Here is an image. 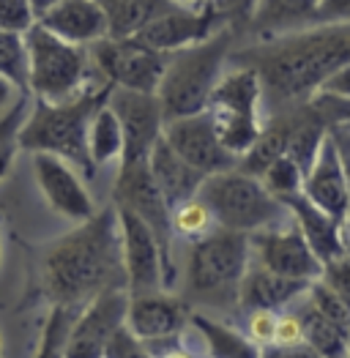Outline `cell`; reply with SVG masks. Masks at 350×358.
Masks as SVG:
<instances>
[{
  "label": "cell",
  "instance_id": "6",
  "mask_svg": "<svg viewBox=\"0 0 350 358\" xmlns=\"http://www.w3.org/2000/svg\"><path fill=\"white\" fill-rule=\"evenodd\" d=\"M205 113L214 120L222 145L241 159L255 145L265 126V93L260 74L252 66L233 63L216 83Z\"/></svg>",
  "mask_w": 350,
  "mask_h": 358
},
{
  "label": "cell",
  "instance_id": "1",
  "mask_svg": "<svg viewBox=\"0 0 350 358\" xmlns=\"http://www.w3.org/2000/svg\"><path fill=\"white\" fill-rule=\"evenodd\" d=\"M230 63L252 66L265 93V118L307 107L323 83L350 63V22L312 25L268 41H249L230 52Z\"/></svg>",
  "mask_w": 350,
  "mask_h": 358
},
{
  "label": "cell",
  "instance_id": "41",
  "mask_svg": "<svg viewBox=\"0 0 350 358\" xmlns=\"http://www.w3.org/2000/svg\"><path fill=\"white\" fill-rule=\"evenodd\" d=\"M328 129H331V137H334L337 150H340V159H342V167H345V178H348V192H350V131L342 123H334ZM345 243H348V252H350V208H348V219H345Z\"/></svg>",
  "mask_w": 350,
  "mask_h": 358
},
{
  "label": "cell",
  "instance_id": "37",
  "mask_svg": "<svg viewBox=\"0 0 350 358\" xmlns=\"http://www.w3.org/2000/svg\"><path fill=\"white\" fill-rule=\"evenodd\" d=\"M276 320H279V315L274 309H252L246 317V336L260 348L271 345L274 334H276Z\"/></svg>",
  "mask_w": 350,
  "mask_h": 358
},
{
  "label": "cell",
  "instance_id": "20",
  "mask_svg": "<svg viewBox=\"0 0 350 358\" xmlns=\"http://www.w3.org/2000/svg\"><path fill=\"white\" fill-rule=\"evenodd\" d=\"M36 22L52 30L60 38L71 44H83V47H90L93 41L110 36L107 14L99 0H58Z\"/></svg>",
  "mask_w": 350,
  "mask_h": 358
},
{
  "label": "cell",
  "instance_id": "44",
  "mask_svg": "<svg viewBox=\"0 0 350 358\" xmlns=\"http://www.w3.org/2000/svg\"><path fill=\"white\" fill-rule=\"evenodd\" d=\"M321 93L340 96V99H350V63H345L342 69H337V71L323 83Z\"/></svg>",
  "mask_w": 350,
  "mask_h": 358
},
{
  "label": "cell",
  "instance_id": "51",
  "mask_svg": "<svg viewBox=\"0 0 350 358\" xmlns=\"http://www.w3.org/2000/svg\"><path fill=\"white\" fill-rule=\"evenodd\" d=\"M348 358H350V356H348Z\"/></svg>",
  "mask_w": 350,
  "mask_h": 358
},
{
  "label": "cell",
  "instance_id": "15",
  "mask_svg": "<svg viewBox=\"0 0 350 358\" xmlns=\"http://www.w3.org/2000/svg\"><path fill=\"white\" fill-rule=\"evenodd\" d=\"M162 137L167 140V145L195 170H200L205 178L233 170L238 167V156L222 145L216 126L208 113H197V115H186V118H175L164 123Z\"/></svg>",
  "mask_w": 350,
  "mask_h": 358
},
{
  "label": "cell",
  "instance_id": "48",
  "mask_svg": "<svg viewBox=\"0 0 350 358\" xmlns=\"http://www.w3.org/2000/svg\"><path fill=\"white\" fill-rule=\"evenodd\" d=\"M178 6H186V8H205V6H211V0H173Z\"/></svg>",
  "mask_w": 350,
  "mask_h": 358
},
{
  "label": "cell",
  "instance_id": "3",
  "mask_svg": "<svg viewBox=\"0 0 350 358\" xmlns=\"http://www.w3.org/2000/svg\"><path fill=\"white\" fill-rule=\"evenodd\" d=\"M113 88V83L88 85L80 96L69 101H44L33 96V110L20 129V150L55 153L74 164L83 176L93 178L96 164L88 148V129L96 110L110 101Z\"/></svg>",
  "mask_w": 350,
  "mask_h": 358
},
{
  "label": "cell",
  "instance_id": "8",
  "mask_svg": "<svg viewBox=\"0 0 350 358\" xmlns=\"http://www.w3.org/2000/svg\"><path fill=\"white\" fill-rule=\"evenodd\" d=\"M30 66V93L44 101H69L88 88L90 52L52 30L33 22L25 30Z\"/></svg>",
  "mask_w": 350,
  "mask_h": 358
},
{
  "label": "cell",
  "instance_id": "7",
  "mask_svg": "<svg viewBox=\"0 0 350 358\" xmlns=\"http://www.w3.org/2000/svg\"><path fill=\"white\" fill-rule=\"evenodd\" d=\"M252 266L249 233L227 227L208 230L195 238L186 263V287L195 299L238 301L241 279Z\"/></svg>",
  "mask_w": 350,
  "mask_h": 358
},
{
  "label": "cell",
  "instance_id": "49",
  "mask_svg": "<svg viewBox=\"0 0 350 358\" xmlns=\"http://www.w3.org/2000/svg\"><path fill=\"white\" fill-rule=\"evenodd\" d=\"M342 126H345V129L350 131V120H342Z\"/></svg>",
  "mask_w": 350,
  "mask_h": 358
},
{
  "label": "cell",
  "instance_id": "33",
  "mask_svg": "<svg viewBox=\"0 0 350 358\" xmlns=\"http://www.w3.org/2000/svg\"><path fill=\"white\" fill-rule=\"evenodd\" d=\"M307 301H309L321 315H326L328 320H334V323L350 329V306L340 299L326 282L315 279V282L309 285V290H307Z\"/></svg>",
  "mask_w": 350,
  "mask_h": 358
},
{
  "label": "cell",
  "instance_id": "50",
  "mask_svg": "<svg viewBox=\"0 0 350 358\" xmlns=\"http://www.w3.org/2000/svg\"><path fill=\"white\" fill-rule=\"evenodd\" d=\"M0 219H3V216H0Z\"/></svg>",
  "mask_w": 350,
  "mask_h": 358
},
{
  "label": "cell",
  "instance_id": "10",
  "mask_svg": "<svg viewBox=\"0 0 350 358\" xmlns=\"http://www.w3.org/2000/svg\"><path fill=\"white\" fill-rule=\"evenodd\" d=\"M113 203L134 210L148 227L153 230V236L159 241V249H162V257H164V285L170 290L175 282L173 208H170V203L164 200L162 189L153 180L150 162L134 164V167H118V178H115V186H113Z\"/></svg>",
  "mask_w": 350,
  "mask_h": 358
},
{
  "label": "cell",
  "instance_id": "40",
  "mask_svg": "<svg viewBox=\"0 0 350 358\" xmlns=\"http://www.w3.org/2000/svg\"><path fill=\"white\" fill-rule=\"evenodd\" d=\"M304 342V323L298 312H285L276 320V334H274V345H298Z\"/></svg>",
  "mask_w": 350,
  "mask_h": 358
},
{
  "label": "cell",
  "instance_id": "35",
  "mask_svg": "<svg viewBox=\"0 0 350 358\" xmlns=\"http://www.w3.org/2000/svg\"><path fill=\"white\" fill-rule=\"evenodd\" d=\"M104 358H156V356H153V350L148 348V342H143L140 336H134V334L129 331V326H123V329H118V334L110 339Z\"/></svg>",
  "mask_w": 350,
  "mask_h": 358
},
{
  "label": "cell",
  "instance_id": "9",
  "mask_svg": "<svg viewBox=\"0 0 350 358\" xmlns=\"http://www.w3.org/2000/svg\"><path fill=\"white\" fill-rule=\"evenodd\" d=\"M88 52L102 80L113 83L115 88L156 93L167 69V55L148 47L137 36H129V38L104 36L93 41Z\"/></svg>",
  "mask_w": 350,
  "mask_h": 358
},
{
  "label": "cell",
  "instance_id": "14",
  "mask_svg": "<svg viewBox=\"0 0 350 358\" xmlns=\"http://www.w3.org/2000/svg\"><path fill=\"white\" fill-rule=\"evenodd\" d=\"M120 222V246H123V271L129 296H143L167 290L164 285V257L153 230L134 210L115 206Z\"/></svg>",
  "mask_w": 350,
  "mask_h": 358
},
{
  "label": "cell",
  "instance_id": "11",
  "mask_svg": "<svg viewBox=\"0 0 350 358\" xmlns=\"http://www.w3.org/2000/svg\"><path fill=\"white\" fill-rule=\"evenodd\" d=\"M123 129L120 167H134L150 162V150L164 131V113L156 93H140L129 88H113L110 101Z\"/></svg>",
  "mask_w": 350,
  "mask_h": 358
},
{
  "label": "cell",
  "instance_id": "38",
  "mask_svg": "<svg viewBox=\"0 0 350 358\" xmlns=\"http://www.w3.org/2000/svg\"><path fill=\"white\" fill-rule=\"evenodd\" d=\"M321 282H326L350 306V252H345L342 257H337V260L323 266Z\"/></svg>",
  "mask_w": 350,
  "mask_h": 358
},
{
  "label": "cell",
  "instance_id": "22",
  "mask_svg": "<svg viewBox=\"0 0 350 358\" xmlns=\"http://www.w3.org/2000/svg\"><path fill=\"white\" fill-rule=\"evenodd\" d=\"M312 282L307 279H290V276H282V273H274V271L262 268L252 260L249 271L244 273L241 279V290H238V306L252 312V309H285L295 303L298 299L307 296Z\"/></svg>",
  "mask_w": 350,
  "mask_h": 358
},
{
  "label": "cell",
  "instance_id": "5",
  "mask_svg": "<svg viewBox=\"0 0 350 358\" xmlns=\"http://www.w3.org/2000/svg\"><path fill=\"white\" fill-rule=\"evenodd\" d=\"M197 197L211 208L216 227H227V230L249 233V236L258 230L279 227L293 219L288 206L279 197H274L262 186L260 178L238 167L208 176Z\"/></svg>",
  "mask_w": 350,
  "mask_h": 358
},
{
  "label": "cell",
  "instance_id": "17",
  "mask_svg": "<svg viewBox=\"0 0 350 358\" xmlns=\"http://www.w3.org/2000/svg\"><path fill=\"white\" fill-rule=\"evenodd\" d=\"M225 28L219 14L214 11V6L205 8H186V6H175L173 11L156 17L150 25L137 33L140 41H146L148 47L170 55L183 47L200 44L205 38H211L214 33Z\"/></svg>",
  "mask_w": 350,
  "mask_h": 358
},
{
  "label": "cell",
  "instance_id": "32",
  "mask_svg": "<svg viewBox=\"0 0 350 358\" xmlns=\"http://www.w3.org/2000/svg\"><path fill=\"white\" fill-rule=\"evenodd\" d=\"M214 213L205 206L200 197H192L186 203H181L178 208L173 210V227L175 236H183V238H200L205 236L211 227H214Z\"/></svg>",
  "mask_w": 350,
  "mask_h": 358
},
{
  "label": "cell",
  "instance_id": "26",
  "mask_svg": "<svg viewBox=\"0 0 350 358\" xmlns=\"http://www.w3.org/2000/svg\"><path fill=\"white\" fill-rule=\"evenodd\" d=\"M189 326L203 336L205 348H208V358H260V345H255L241 331L211 320L203 312H192Z\"/></svg>",
  "mask_w": 350,
  "mask_h": 358
},
{
  "label": "cell",
  "instance_id": "25",
  "mask_svg": "<svg viewBox=\"0 0 350 358\" xmlns=\"http://www.w3.org/2000/svg\"><path fill=\"white\" fill-rule=\"evenodd\" d=\"M113 38H129L150 25L156 17L173 11L178 3L173 0H99Z\"/></svg>",
  "mask_w": 350,
  "mask_h": 358
},
{
  "label": "cell",
  "instance_id": "4",
  "mask_svg": "<svg viewBox=\"0 0 350 358\" xmlns=\"http://www.w3.org/2000/svg\"><path fill=\"white\" fill-rule=\"evenodd\" d=\"M235 41H238V33L233 28H222L200 44L183 47L167 55V69H164L162 85L156 90L162 101L164 123L197 115L208 107V99L216 83L227 71Z\"/></svg>",
  "mask_w": 350,
  "mask_h": 358
},
{
  "label": "cell",
  "instance_id": "46",
  "mask_svg": "<svg viewBox=\"0 0 350 358\" xmlns=\"http://www.w3.org/2000/svg\"><path fill=\"white\" fill-rule=\"evenodd\" d=\"M58 0H30V6H33V14H36V20L41 17V14H47L52 6H55Z\"/></svg>",
  "mask_w": 350,
  "mask_h": 358
},
{
  "label": "cell",
  "instance_id": "39",
  "mask_svg": "<svg viewBox=\"0 0 350 358\" xmlns=\"http://www.w3.org/2000/svg\"><path fill=\"white\" fill-rule=\"evenodd\" d=\"M318 113L323 115V120L328 126L334 123H342V120H350V99H340V96H328V93H318L312 101H309Z\"/></svg>",
  "mask_w": 350,
  "mask_h": 358
},
{
  "label": "cell",
  "instance_id": "21",
  "mask_svg": "<svg viewBox=\"0 0 350 358\" xmlns=\"http://www.w3.org/2000/svg\"><path fill=\"white\" fill-rule=\"evenodd\" d=\"M288 210H290L293 222L301 227L304 238L309 241L312 252L321 257V263H331L337 257H342L348 252V243H345V227L342 222H337L331 213H326L323 208H318L304 192L293 194L288 200H282Z\"/></svg>",
  "mask_w": 350,
  "mask_h": 358
},
{
  "label": "cell",
  "instance_id": "45",
  "mask_svg": "<svg viewBox=\"0 0 350 358\" xmlns=\"http://www.w3.org/2000/svg\"><path fill=\"white\" fill-rule=\"evenodd\" d=\"M20 96H22V90L17 88L8 77H3V74H0V110H8Z\"/></svg>",
  "mask_w": 350,
  "mask_h": 358
},
{
  "label": "cell",
  "instance_id": "43",
  "mask_svg": "<svg viewBox=\"0 0 350 358\" xmlns=\"http://www.w3.org/2000/svg\"><path fill=\"white\" fill-rule=\"evenodd\" d=\"M260 358H323L315 348H309L307 342L298 345H265L260 348Z\"/></svg>",
  "mask_w": 350,
  "mask_h": 358
},
{
  "label": "cell",
  "instance_id": "28",
  "mask_svg": "<svg viewBox=\"0 0 350 358\" xmlns=\"http://www.w3.org/2000/svg\"><path fill=\"white\" fill-rule=\"evenodd\" d=\"M88 148H90V159L96 167L120 159L123 153V129H120V120H118L115 110L110 104L99 107L96 115L90 120V129H88Z\"/></svg>",
  "mask_w": 350,
  "mask_h": 358
},
{
  "label": "cell",
  "instance_id": "16",
  "mask_svg": "<svg viewBox=\"0 0 350 358\" xmlns=\"http://www.w3.org/2000/svg\"><path fill=\"white\" fill-rule=\"evenodd\" d=\"M33 173H36V183L41 194L47 197L50 208L55 213L77 224L88 222L96 213L88 189L66 159H60L55 153H33Z\"/></svg>",
  "mask_w": 350,
  "mask_h": 358
},
{
  "label": "cell",
  "instance_id": "13",
  "mask_svg": "<svg viewBox=\"0 0 350 358\" xmlns=\"http://www.w3.org/2000/svg\"><path fill=\"white\" fill-rule=\"evenodd\" d=\"M249 243H252V260L262 268L307 282H315L323 276L321 257L312 252L309 241L304 238L301 227L293 219L279 227L252 233Z\"/></svg>",
  "mask_w": 350,
  "mask_h": 358
},
{
  "label": "cell",
  "instance_id": "42",
  "mask_svg": "<svg viewBox=\"0 0 350 358\" xmlns=\"http://www.w3.org/2000/svg\"><path fill=\"white\" fill-rule=\"evenodd\" d=\"M350 22V0H321L318 3V25Z\"/></svg>",
  "mask_w": 350,
  "mask_h": 358
},
{
  "label": "cell",
  "instance_id": "34",
  "mask_svg": "<svg viewBox=\"0 0 350 358\" xmlns=\"http://www.w3.org/2000/svg\"><path fill=\"white\" fill-rule=\"evenodd\" d=\"M258 3L260 0H211V6L219 14L222 25L225 28H233L238 36H244V30L249 28Z\"/></svg>",
  "mask_w": 350,
  "mask_h": 358
},
{
  "label": "cell",
  "instance_id": "19",
  "mask_svg": "<svg viewBox=\"0 0 350 358\" xmlns=\"http://www.w3.org/2000/svg\"><path fill=\"white\" fill-rule=\"evenodd\" d=\"M304 194L318 208L331 213L337 222H342V227H345V219H348V208H350V192H348V178H345V167H342V159H340V150H337V143L331 137V129H328V134L323 140L321 153H318L312 170L304 178Z\"/></svg>",
  "mask_w": 350,
  "mask_h": 358
},
{
  "label": "cell",
  "instance_id": "31",
  "mask_svg": "<svg viewBox=\"0 0 350 358\" xmlns=\"http://www.w3.org/2000/svg\"><path fill=\"white\" fill-rule=\"evenodd\" d=\"M260 180H262V186H265L274 197H279V200H288L293 194L304 192V173H301V167L293 162L288 153L279 156V159L262 173Z\"/></svg>",
  "mask_w": 350,
  "mask_h": 358
},
{
  "label": "cell",
  "instance_id": "18",
  "mask_svg": "<svg viewBox=\"0 0 350 358\" xmlns=\"http://www.w3.org/2000/svg\"><path fill=\"white\" fill-rule=\"evenodd\" d=\"M189 306L164 290L129 296L126 326L143 342H167L175 339L189 323Z\"/></svg>",
  "mask_w": 350,
  "mask_h": 358
},
{
  "label": "cell",
  "instance_id": "29",
  "mask_svg": "<svg viewBox=\"0 0 350 358\" xmlns=\"http://www.w3.org/2000/svg\"><path fill=\"white\" fill-rule=\"evenodd\" d=\"M0 74L8 77L22 93H30V66L25 33L0 28Z\"/></svg>",
  "mask_w": 350,
  "mask_h": 358
},
{
  "label": "cell",
  "instance_id": "23",
  "mask_svg": "<svg viewBox=\"0 0 350 358\" xmlns=\"http://www.w3.org/2000/svg\"><path fill=\"white\" fill-rule=\"evenodd\" d=\"M321 0H260L249 28L244 30L252 41H268L285 33L318 25Z\"/></svg>",
  "mask_w": 350,
  "mask_h": 358
},
{
  "label": "cell",
  "instance_id": "24",
  "mask_svg": "<svg viewBox=\"0 0 350 358\" xmlns=\"http://www.w3.org/2000/svg\"><path fill=\"white\" fill-rule=\"evenodd\" d=\"M150 173L156 186L162 189L164 200L170 203V208H178L181 203L197 197L205 176L200 170H195L192 164H186L178 153H175L164 137H159V143L150 150Z\"/></svg>",
  "mask_w": 350,
  "mask_h": 358
},
{
  "label": "cell",
  "instance_id": "27",
  "mask_svg": "<svg viewBox=\"0 0 350 358\" xmlns=\"http://www.w3.org/2000/svg\"><path fill=\"white\" fill-rule=\"evenodd\" d=\"M301 323H304V342L315 348L323 358H348L350 356V329L328 320L321 315L309 301L298 309Z\"/></svg>",
  "mask_w": 350,
  "mask_h": 358
},
{
  "label": "cell",
  "instance_id": "12",
  "mask_svg": "<svg viewBox=\"0 0 350 358\" xmlns=\"http://www.w3.org/2000/svg\"><path fill=\"white\" fill-rule=\"evenodd\" d=\"M126 312H129L126 287L99 293L77 312L66 336L63 358H104L110 339L118 334V329L126 326Z\"/></svg>",
  "mask_w": 350,
  "mask_h": 358
},
{
  "label": "cell",
  "instance_id": "2",
  "mask_svg": "<svg viewBox=\"0 0 350 358\" xmlns=\"http://www.w3.org/2000/svg\"><path fill=\"white\" fill-rule=\"evenodd\" d=\"M44 290L52 306L80 312L104 290L126 287L115 203L96 210L44 255Z\"/></svg>",
  "mask_w": 350,
  "mask_h": 358
},
{
  "label": "cell",
  "instance_id": "36",
  "mask_svg": "<svg viewBox=\"0 0 350 358\" xmlns=\"http://www.w3.org/2000/svg\"><path fill=\"white\" fill-rule=\"evenodd\" d=\"M36 22L30 0H0V28L25 33Z\"/></svg>",
  "mask_w": 350,
  "mask_h": 358
},
{
  "label": "cell",
  "instance_id": "47",
  "mask_svg": "<svg viewBox=\"0 0 350 358\" xmlns=\"http://www.w3.org/2000/svg\"><path fill=\"white\" fill-rule=\"evenodd\" d=\"M156 358H195L189 350H183V348H173V350H164L162 356H156Z\"/></svg>",
  "mask_w": 350,
  "mask_h": 358
},
{
  "label": "cell",
  "instance_id": "30",
  "mask_svg": "<svg viewBox=\"0 0 350 358\" xmlns=\"http://www.w3.org/2000/svg\"><path fill=\"white\" fill-rule=\"evenodd\" d=\"M30 113V93H22L3 115H0V180L14 164V156L20 150V129Z\"/></svg>",
  "mask_w": 350,
  "mask_h": 358
}]
</instances>
